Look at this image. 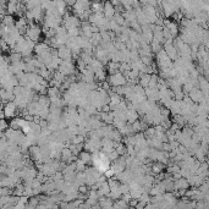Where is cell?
Wrapping results in <instances>:
<instances>
[{
    "mask_svg": "<svg viewBox=\"0 0 209 209\" xmlns=\"http://www.w3.org/2000/svg\"><path fill=\"white\" fill-rule=\"evenodd\" d=\"M151 78H152V76H149V73L148 75L147 73L142 75L141 80H140V86L141 87H148L149 86V82H151Z\"/></svg>",
    "mask_w": 209,
    "mask_h": 209,
    "instance_id": "obj_4",
    "label": "cell"
},
{
    "mask_svg": "<svg viewBox=\"0 0 209 209\" xmlns=\"http://www.w3.org/2000/svg\"><path fill=\"white\" fill-rule=\"evenodd\" d=\"M80 159H81L84 164H88V163H90L92 157H90V154H89L88 152H81V153H80Z\"/></svg>",
    "mask_w": 209,
    "mask_h": 209,
    "instance_id": "obj_5",
    "label": "cell"
},
{
    "mask_svg": "<svg viewBox=\"0 0 209 209\" xmlns=\"http://www.w3.org/2000/svg\"><path fill=\"white\" fill-rule=\"evenodd\" d=\"M58 54H59V58H60L61 60H66V59H69V58H70V55H71V50H70L69 48H66V47H60V49H59Z\"/></svg>",
    "mask_w": 209,
    "mask_h": 209,
    "instance_id": "obj_3",
    "label": "cell"
},
{
    "mask_svg": "<svg viewBox=\"0 0 209 209\" xmlns=\"http://www.w3.org/2000/svg\"><path fill=\"white\" fill-rule=\"evenodd\" d=\"M126 82V78L125 76L121 73V72H116V73H113L110 77H109V83L114 87H118V86H124Z\"/></svg>",
    "mask_w": 209,
    "mask_h": 209,
    "instance_id": "obj_1",
    "label": "cell"
},
{
    "mask_svg": "<svg viewBox=\"0 0 209 209\" xmlns=\"http://www.w3.org/2000/svg\"><path fill=\"white\" fill-rule=\"evenodd\" d=\"M82 142H83V137H82V136L73 137V144H81Z\"/></svg>",
    "mask_w": 209,
    "mask_h": 209,
    "instance_id": "obj_7",
    "label": "cell"
},
{
    "mask_svg": "<svg viewBox=\"0 0 209 209\" xmlns=\"http://www.w3.org/2000/svg\"><path fill=\"white\" fill-rule=\"evenodd\" d=\"M16 110H17L16 104H15V103H12V101H9V103H6V104H5L4 114H5V116H8V118H12V116H15Z\"/></svg>",
    "mask_w": 209,
    "mask_h": 209,
    "instance_id": "obj_2",
    "label": "cell"
},
{
    "mask_svg": "<svg viewBox=\"0 0 209 209\" xmlns=\"http://www.w3.org/2000/svg\"><path fill=\"white\" fill-rule=\"evenodd\" d=\"M21 58H22L21 53H12V54L10 55V59H9V60H10L12 64H19L20 60H21Z\"/></svg>",
    "mask_w": 209,
    "mask_h": 209,
    "instance_id": "obj_6",
    "label": "cell"
},
{
    "mask_svg": "<svg viewBox=\"0 0 209 209\" xmlns=\"http://www.w3.org/2000/svg\"><path fill=\"white\" fill-rule=\"evenodd\" d=\"M78 192H81V193H86V192H87V187H86V186H81V187L78 188Z\"/></svg>",
    "mask_w": 209,
    "mask_h": 209,
    "instance_id": "obj_8",
    "label": "cell"
},
{
    "mask_svg": "<svg viewBox=\"0 0 209 209\" xmlns=\"http://www.w3.org/2000/svg\"><path fill=\"white\" fill-rule=\"evenodd\" d=\"M39 125H41V127H47V126H48V124L45 122V120H41Z\"/></svg>",
    "mask_w": 209,
    "mask_h": 209,
    "instance_id": "obj_9",
    "label": "cell"
}]
</instances>
